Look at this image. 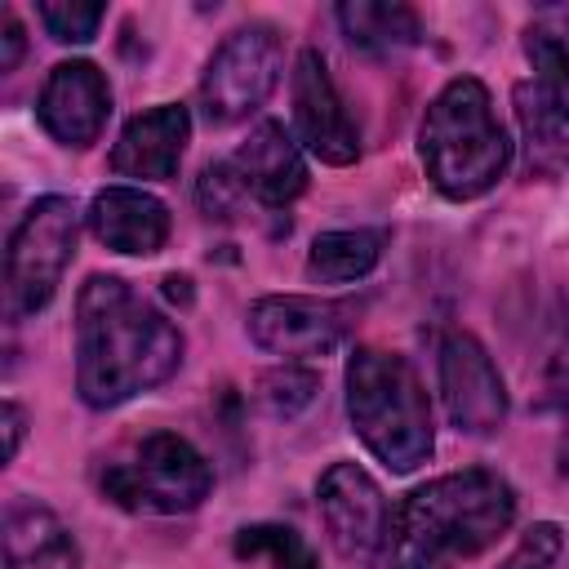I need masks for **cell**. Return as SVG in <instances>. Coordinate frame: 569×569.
Here are the masks:
<instances>
[{"instance_id":"1","label":"cell","mask_w":569,"mask_h":569,"mask_svg":"<svg viewBox=\"0 0 569 569\" xmlns=\"http://www.w3.org/2000/svg\"><path fill=\"white\" fill-rule=\"evenodd\" d=\"M182 365L178 325L129 280L89 276L76 293V391L89 409H116Z\"/></svg>"},{"instance_id":"2","label":"cell","mask_w":569,"mask_h":569,"mask_svg":"<svg viewBox=\"0 0 569 569\" xmlns=\"http://www.w3.org/2000/svg\"><path fill=\"white\" fill-rule=\"evenodd\" d=\"M516 520V489L489 471L467 467L409 489L391 507L387 569H458L489 551Z\"/></svg>"},{"instance_id":"3","label":"cell","mask_w":569,"mask_h":569,"mask_svg":"<svg viewBox=\"0 0 569 569\" xmlns=\"http://www.w3.org/2000/svg\"><path fill=\"white\" fill-rule=\"evenodd\" d=\"M418 160L445 200H476L511 164V138L476 76H453L418 124Z\"/></svg>"},{"instance_id":"4","label":"cell","mask_w":569,"mask_h":569,"mask_svg":"<svg viewBox=\"0 0 569 569\" xmlns=\"http://www.w3.org/2000/svg\"><path fill=\"white\" fill-rule=\"evenodd\" d=\"M347 418L365 449L396 476L431 458V405L418 369L382 347H356L347 360Z\"/></svg>"},{"instance_id":"5","label":"cell","mask_w":569,"mask_h":569,"mask_svg":"<svg viewBox=\"0 0 569 569\" xmlns=\"http://www.w3.org/2000/svg\"><path fill=\"white\" fill-rule=\"evenodd\" d=\"M209 489H213V467L191 440L173 431L142 436L124 458L107 462L102 471V498L138 516L196 511L209 498Z\"/></svg>"},{"instance_id":"6","label":"cell","mask_w":569,"mask_h":569,"mask_svg":"<svg viewBox=\"0 0 569 569\" xmlns=\"http://www.w3.org/2000/svg\"><path fill=\"white\" fill-rule=\"evenodd\" d=\"M80 240V209L67 196H40L4 249V316L22 320L49 307Z\"/></svg>"},{"instance_id":"7","label":"cell","mask_w":569,"mask_h":569,"mask_svg":"<svg viewBox=\"0 0 569 569\" xmlns=\"http://www.w3.org/2000/svg\"><path fill=\"white\" fill-rule=\"evenodd\" d=\"M280 71H284V40L271 22H249V27H236L218 49L213 58L204 62V76H200V116L213 124V129H227L244 116H253L271 89L280 84Z\"/></svg>"},{"instance_id":"8","label":"cell","mask_w":569,"mask_h":569,"mask_svg":"<svg viewBox=\"0 0 569 569\" xmlns=\"http://www.w3.org/2000/svg\"><path fill=\"white\" fill-rule=\"evenodd\" d=\"M316 507H320L329 547L351 569H373L387 560L391 507L360 462H329L325 476L316 480Z\"/></svg>"},{"instance_id":"9","label":"cell","mask_w":569,"mask_h":569,"mask_svg":"<svg viewBox=\"0 0 569 569\" xmlns=\"http://www.w3.org/2000/svg\"><path fill=\"white\" fill-rule=\"evenodd\" d=\"M351 329V307L302 293H271L249 307V342L280 360L329 356Z\"/></svg>"},{"instance_id":"10","label":"cell","mask_w":569,"mask_h":569,"mask_svg":"<svg viewBox=\"0 0 569 569\" xmlns=\"http://www.w3.org/2000/svg\"><path fill=\"white\" fill-rule=\"evenodd\" d=\"M436 369H440V396H445V413L458 431L467 436H493L507 422V387L502 373L493 369L489 351L480 347V338L453 329L440 338L436 351Z\"/></svg>"},{"instance_id":"11","label":"cell","mask_w":569,"mask_h":569,"mask_svg":"<svg viewBox=\"0 0 569 569\" xmlns=\"http://www.w3.org/2000/svg\"><path fill=\"white\" fill-rule=\"evenodd\" d=\"M293 124H298V142L320 160V164H356L360 156V129L347 116L338 84L325 67V58L316 49H302L293 62Z\"/></svg>"},{"instance_id":"12","label":"cell","mask_w":569,"mask_h":569,"mask_svg":"<svg viewBox=\"0 0 569 569\" xmlns=\"http://www.w3.org/2000/svg\"><path fill=\"white\" fill-rule=\"evenodd\" d=\"M36 116L53 142L76 147V151L93 147L111 116V84H107L102 67H93L89 58L58 62L40 89Z\"/></svg>"},{"instance_id":"13","label":"cell","mask_w":569,"mask_h":569,"mask_svg":"<svg viewBox=\"0 0 569 569\" xmlns=\"http://www.w3.org/2000/svg\"><path fill=\"white\" fill-rule=\"evenodd\" d=\"M187 142H191V116L182 102L147 107L120 129L111 147V169L138 182H169L182 164Z\"/></svg>"},{"instance_id":"14","label":"cell","mask_w":569,"mask_h":569,"mask_svg":"<svg viewBox=\"0 0 569 569\" xmlns=\"http://www.w3.org/2000/svg\"><path fill=\"white\" fill-rule=\"evenodd\" d=\"M231 169L249 187L253 204L262 209H284L307 191V160L302 147L289 138L280 120H258V129L236 147Z\"/></svg>"},{"instance_id":"15","label":"cell","mask_w":569,"mask_h":569,"mask_svg":"<svg viewBox=\"0 0 569 569\" xmlns=\"http://www.w3.org/2000/svg\"><path fill=\"white\" fill-rule=\"evenodd\" d=\"M84 218L107 249L129 258H151L169 240V209L142 187H102Z\"/></svg>"},{"instance_id":"16","label":"cell","mask_w":569,"mask_h":569,"mask_svg":"<svg viewBox=\"0 0 569 569\" xmlns=\"http://www.w3.org/2000/svg\"><path fill=\"white\" fill-rule=\"evenodd\" d=\"M4 569H80V547L53 507L13 498L4 507Z\"/></svg>"},{"instance_id":"17","label":"cell","mask_w":569,"mask_h":569,"mask_svg":"<svg viewBox=\"0 0 569 569\" xmlns=\"http://www.w3.org/2000/svg\"><path fill=\"white\" fill-rule=\"evenodd\" d=\"M382 231L369 227H338L320 231L307 249V276L320 284H356L365 280L382 258Z\"/></svg>"},{"instance_id":"18","label":"cell","mask_w":569,"mask_h":569,"mask_svg":"<svg viewBox=\"0 0 569 569\" xmlns=\"http://www.w3.org/2000/svg\"><path fill=\"white\" fill-rule=\"evenodd\" d=\"M338 22L347 40L369 53H391L422 40V18L400 0H347L338 4Z\"/></svg>"},{"instance_id":"19","label":"cell","mask_w":569,"mask_h":569,"mask_svg":"<svg viewBox=\"0 0 569 569\" xmlns=\"http://www.w3.org/2000/svg\"><path fill=\"white\" fill-rule=\"evenodd\" d=\"M516 116H520V133H525L529 173H542V178L565 173L569 169L565 120H560V111L547 102V93L538 84H516Z\"/></svg>"},{"instance_id":"20","label":"cell","mask_w":569,"mask_h":569,"mask_svg":"<svg viewBox=\"0 0 569 569\" xmlns=\"http://www.w3.org/2000/svg\"><path fill=\"white\" fill-rule=\"evenodd\" d=\"M525 53L533 62V84L569 124V18H538L525 27Z\"/></svg>"},{"instance_id":"21","label":"cell","mask_w":569,"mask_h":569,"mask_svg":"<svg viewBox=\"0 0 569 569\" xmlns=\"http://www.w3.org/2000/svg\"><path fill=\"white\" fill-rule=\"evenodd\" d=\"M231 547L240 560H267L271 569H320L311 542L289 525H271V520L244 525Z\"/></svg>"},{"instance_id":"22","label":"cell","mask_w":569,"mask_h":569,"mask_svg":"<svg viewBox=\"0 0 569 569\" xmlns=\"http://www.w3.org/2000/svg\"><path fill=\"white\" fill-rule=\"evenodd\" d=\"M196 204L204 209V218L231 222L236 213H244V204H253V196L240 182V173L231 169V160H218V164H204V173L196 182Z\"/></svg>"},{"instance_id":"23","label":"cell","mask_w":569,"mask_h":569,"mask_svg":"<svg viewBox=\"0 0 569 569\" xmlns=\"http://www.w3.org/2000/svg\"><path fill=\"white\" fill-rule=\"evenodd\" d=\"M320 378L311 369H302L298 360H284V369H271L258 378V400L276 413V418H293L302 405H311Z\"/></svg>"},{"instance_id":"24","label":"cell","mask_w":569,"mask_h":569,"mask_svg":"<svg viewBox=\"0 0 569 569\" xmlns=\"http://www.w3.org/2000/svg\"><path fill=\"white\" fill-rule=\"evenodd\" d=\"M44 31L58 40V44H84L98 36V22L107 18L102 4H80V0H40L36 4Z\"/></svg>"},{"instance_id":"25","label":"cell","mask_w":569,"mask_h":569,"mask_svg":"<svg viewBox=\"0 0 569 569\" xmlns=\"http://www.w3.org/2000/svg\"><path fill=\"white\" fill-rule=\"evenodd\" d=\"M560 547H565L560 525L538 520V525H529V529L520 533V542L507 551V560H502L498 569H556Z\"/></svg>"},{"instance_id":"26","label":"cell","mask_w":569,"mask_h":569,"mask_svg":"<svg viewBox=\"0 0 569 569\" xmlns=\"http://www.w3.org/2000/svg\"><path fill=\"white\" fill-rule=\"evenodd\" d=\"M0 71H13L18 62H22V49H27V40H22V22H18V13L13 9H4V18H0Z\"/></svg>"},{"instance_id":"27","label":"cell","mask_w":569,"mask_h":569,"mask_svg":"<svg viewBox=\"0 0 569 569\" xmlns=\"http://www.w3.org/2000/svg\"><path fill=\"white\" fill-rule=\"evenodd\" d=\"M22 436H27V413L18 400H4V458H18Z\"/></svg>"},{"instance_id":"28","label":"cell","mask_w":569,"mask_h":569,"mask_svg":"<svg viewBox=\"0 0 569 569\" xmlns=\"http://www.w3.org/2000/svg\"><path fill=\"white\" fill-rule=\"evenodd\" d=\"M547 391L560 400V405H569V338L560 342V351L551 356V369H547Z\"/></svg>"},{"instance_id":"29","label":"cell","mask_w":569,"mask_h":569,"mask_svg":"<svg viewBox=\"0 0 569 569\" xmlns=\"http://www.w3.org/2000/svg\"><path fill=\"white\" fill-rule=\"evenodd\" d=\"M164 293L187 302V298H191V280H187V276H164Z\"/></svg>"}]
</instances>
